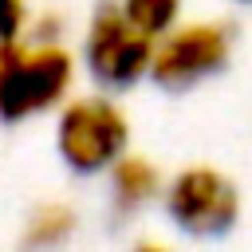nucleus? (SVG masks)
Listing matches in <instances>:
<instances>
[{
	"mask_svg": "<svg viewBox=\"0 0 252 252\" xmlns=\"http://www.w3.org/2000/svg\"><path fill=\"white\" fill-rule=\"evenodd\" d=\"M28 28V4L24 0H0V39L24 35Z\"/></svg>",
	"mask_w": 252,
	"mask_h": 252,
	"instance_id": "1a4fd4ad",
	"label": "nucleus"
},
{
	"mask_svg": "<svg viewBox=\"0 0 252 252\" xmlns=\"http://www.w3.org/2000/svg\"><path fill=\"white\" fill-rule=\"evenodd\" d=\"M232 59V28L224 20H177L165 35L154 39L150 75L161 91H189Z\"/></svg>",
	"mask_w": 252,
	"mask_h": 252,
	"instance_id": "7ed1b4c3",
	"label": "nucleus"
},
{
	"mask_svg": "<svg viewBox=\"0 0 252 252\" xmlns=\"http://www.w3.org/2000/svg\"><path fill=\"white\" fill-rule=\"evenodd\" d=\"M75 55L59 39H0V122H28L59 110L75 87Z\"/></svg>",
	"mask_w": 252,
	"mask_h": 252,
	"instance_id": "f257e3e1",
	"label": "nucleus"
},
{
	"mask_svg": "<svg viewBox=\"0 0 252 252\" xmlns=\"http://www.w3.org/2000/svg\"><path fill=\"white\" fill-rule=\"evenodd\" d=\"M130 150V114L110 94H75L55 114V154L67 169L106 173Z\"/></svg>",
	"mask_w": 252,
	"mask_h": 252,
	"instance_id": "f03ea898",
	"label": "nucleus"
},
{
	"mask_svg": "<svg viewBox=\"0 0 252 252\" xmlns=\"http://www.w3.org/2000/svg\"><path fill=\"white\" fill-rule=\"evenodd\" d=\"M79 228V213L67 201H43L32 209L28 224H24V244L32 248H59L75 236Z\"/></svg>",
	"mask_w": 252,
	"mask_h": 252,
	"instance_id": "0eeeda50",
	"label": "nucleus"
},
{
	"mask_svg": "<svg viewBox=\"0 0 252 252\" xmlns=\"http://www.w3.org/2000/svg\"><path fill=\"white\" fill-rule=\"evenodd\" d=\"M106 181H110V205H114V213H122V217L146 209V205L158 201L161 189H165L161 169H158L146 154H134V150H126V154L106 169Z\"/></svg>",
	"mask_w": 252,
	"mask_h": 252,
	"instance_id": "423d86ee",
	"label": "nucleus"
},
{
	"mask_svg": "<svg viewBox=\"0 0 252 252\" xmlns=\"http://www.w3.org/2000/svg\"><path fill=\"white\" fill-rule=\"evenodd\" d=\"M150 55H154V39L126 20L118 0L94 8L83 35V63L106 91H126L138 79H146Z\"/></svg>",
	"mask_w": 252,
	"mask_h": 252,
	"instance_id": "39448f33",
	"label": "nucleus"
},
{
	"mask_svg": "<svg viewBox=\"0 0 252 252\" xmlns=\"http://www.w3.org/2000/svg\"><path fill=\"white\" fill-rule=\"evenodd\" d=\"M161 205L169 224L189 236H220L240 220V189L217 165L177 169L161 189Z\"/></svg>",
	"mask_w": 252,
	"mask_h": 252,
	"instance_id": "20e7f679",
	"label": "nucleus"
},
{
	"mask_svg": "<svg viewBox=\"0 0 252 252\" xmlns=\"http://www.w3.org/2000/svg\"><path fill=\"white\" fill-rule=\"evenodd\" d=\"M236 4H252V0H236Z\"/></svg>",
	"mask_w": 252,
	"mask_h": 252,
	"instance_id": "9d476101",
	"label": "nucleus"
},
{
	"mask_svg": "<svg viewBox=\"0 0 252 252\" xmlns=\"http://www.w3.org/2000/svg\"><path fill=\"white\" fill-rule=\"evenodd\" d=\"M118 4H122L126 20H130L138 32H146L150 39L165 35V32L181 20V0H118Z\"/></svg>",
	"mask_w": 252,
	"mask_h": 252,
	"instance_id": "6e6552de",
	"label": "nucleus"
}]
</instances>
